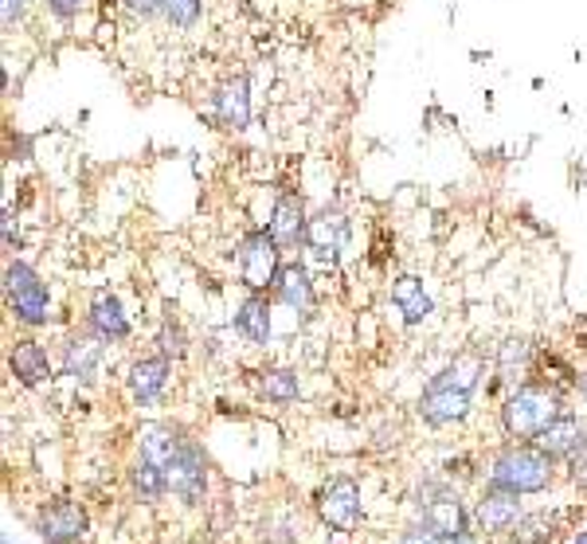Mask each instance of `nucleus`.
Returning <instances> with one entry per match:
<instances>
[{
  "label": "nucleus",
  "instance_id": "0eeeda50",
  "mask_svg": "<svg viewBox=\"0 0 587 544\" xmlns=\"http://www.w3.org/2000/svg\"><path fill=\"white\" fill-rule=\"evenodd\" d=\"M317 513L329 529H341V533L356 529V521H361V486L353 478H333L317 498Z\"/></svg>",
  "mask_w": 587,
  "mask_h": 544
},
{
  "label": "nucleus",
  "instance_id": "dca6fc26",
  "mask_svg": "<svg viewBox=\"0 0 587 544\" xmlns=\"http://www.w3.org/2000/svg\"><path fill=\"white\" fill-rule=\"evenodd\" d=\"M138 447H141V459L165 470L168 462L180 454L185 439H180V431L177 427H168V423H145V427L138 431Z\"/></svg>",
  "mask_w": 587,
  "mask_h": 544
},
{
  "label": "nucleus",
  "instance_id": "b1692460",
  "mask_svg": "<svg viewBox=\"0 0 587 544\" xmlns=\"http://www.w3.org/2000/svg\"><path fill=\"white\" fill-rule=\"evenodd\" d=\"M529 345L525 341H505L502 348H497V385H509V380H517V376L529 368Z\"/></svg>",
  "mask_w": 587,
  "mask_h": 544
},
{
  "label": "nucleus",
  "instance_id": "f257e3e1",
  "mask_svg": "<svg viewBox=\"0 0 587 544\" xmlns=\"http://www.w3.org/2000/svg\"><path fill=\"white\" fill-rule=\"evenodd\" d=\"M560 415V392L549 385H521L505 400L502 423L509 439H537Z\"/></svg>",
  "mask_w": 587,
  "mask_h": 544
},
{
  "label": "nucleus",
  "instance_id": "6e6552de",
  "mask_svg": "<svg viewBox=\"0 0 587 544\" xmlns=\"http://www.w3.org/2000/svg\"><path fill=\"white\" fill-rule=\"evenodd\" d=\"M165 482H168V489H173L180 501H200V498H204L208 470H204V454H200V447H196V442L185 439L180 454L165 466Z\"/></svg>",
  "mask_w": 587,
  "mask_h": 544
},
{
  "label": "nucleus",
  "instance_id": "1a4fd4ad",
  "mask_svg": "<svg viewBox=\"0 0 587 544\" xmlns=\"http://www.w3.org/2000/svg\"><path fill=\"white\" fill-rule=\"evenodd\" d=\"M39 536L47 544H79L86 536V509L75 501H51L39 513Z\"/></svg>",
  "mask_w": 587,
  "mask_h": 544
},
{
  "label": "nucleus",
  "instance_id": "2eb2a0df",
  "mask_svg": "<svg viewBox=\"0 0 587 544\" xmlns=\"http://www.w3.org/2000/svg\"><path fill=\"white\" fill-rule=\"evenodd\" d=\"M306 244L321 263H333L341 244H345V216H341V212H329V208L317 212L306 227Z\"/></svg>",
  "mask_w": 587,
  "mask_h": 544
},
{
  "label": "nucleus",
  "instance_id": "4468645a",
  "mask_svg": "<svg viewBox=\"0 0 587 544\" xmlns=\"http://www.w3.org/2000/svg\"><path fill=\"white\" fill-rule=\"evenodd\" d=\"M86 321H91L94 338H98V341H126V338H130V318H126L121 301L114 298L110 291H98V294H94Z\"/></svg>",
  "mask_w": 587,
  "mask_h": 544
},
{
  "label": "nucleus",
  "instance_id": "c756f323",
  "mask_svg": "<svg viewBox=\"0 0 587 544\" xmlns=\"http://www.w3.org/2000/svg\"><path fill=\"white\" fill-rule=\"evenodd\" d=\"M121 4H126L138 20H153L157 12H165V0H121Z\"/></svg>",
  "mask_w": 587,
  "mask_h": 544
},
{
  "label": "nucleus",
  "instance_id": "9b49d317",
  "mask_svg": "<svg viewBox=\"0 0 587 544\" xmlns=\"http://www.w3.org/2000/svg\"><path fill=\"white\" fill-rule=\"evenodd\" d=\"M521 494H509V489H497V486H490L482 494V501H478V509H474V521H478V529L482 533H509L517 521H521Z\"/></svg>",
  "mask_w": 587,
  "mask_h": 544
},
{
  "label": "nucleus",
  "instance_id": "c9c22d12",
  "mask_svg": "<svg viewBox=\"0 0 587 544\" xmlns=\"http://www.w3.org/2000/svg\"><path fill=\"white\" fill-rule=\"evenodd\" d=\"M447 544H478V536H470V533H462V536H455V541H447Z\"/></svg>",
  "mask_w": 587,
  "mask_h": 544
},
{
  "label": "nucleus",
  "instance_id": "393cba45",
  "mask_svg": "<svg viewBox=\"0 0 587 544\" xmlns=\"http://www.w3.org/2000/svg\"><path fill=\"white\" fill-rule=\"evenodd\" d=\"M130 482H133V494H138L141 501H157L161 494H168L165 470L153 466V462H145V459H141L138 466H133Z\"/></svg>",
  "mask_w": 587,
  "mask_h": 544
},
{
  "label": "nucleus",
  "instance_id": "4c0bfd02",
  "mask_svg": "<svg viewBox=\"0 0 587 544\" xmlns=\"http://www.w3.org/2000/svg\"><path fill=\"white\" fill-rule=\"evenodd\" d=\"M576 544H587V529H584V533L576 536Z\"/></svg>",
  "mask_w": 587,
  "mask_h": 544
},
{
  "label": "nucleus",
  "instance_id": "7ed1b4c3",
  "mask_svg": "<svg viewBox=\"0 0 587 544\" xmlns=\"http://www.w3.org/2000/svg\"><path fill=\"white\" fill-rule=\"evenodd\" d=\"M4 291H9L12 314L24 326H44L47 321V286L28 263H9L4 271Z\"/></svg>",
  "mask_w": 587,
  "mask_h": 544
},
{
  "label": "nucleus",
  "instance_id": "9d476101",
  "mask_svg": "<svg viewBox=\"0 0 587 544\" xmlns=\"http://www.w3.org/2000/svg\"><path fill=\"white\" fill-rule=\"evenodd\" d=\"M212 110H215V118H220V126H227V130H235V133L247 130V126H251V91H247V79L232 75L215 86Z\"/></svg>",
  "mask_w": 587,
  "mask_h": 544
},
{
  "label": "nucleus",
  "instance_id": "f704fd0d",
  "mask_svg": "<svg viewBox=\"0 0 587 544\" xmlns=\"http://www.w3.org/2000/svg\"><path fill=\"white\" fill-rule=\"evenodd\" d=\"M576 338H579V345L587 348V318H584V321H579V326H576Z\"/></svg>",
  "mask_w": 587,
  "mask_h": 544
},
{
  "label": "nucleus",
  "instance_id": "39448f33",
  "mask_svg": "<svg viewBox=\"0 0 587 544\" xmlns=\"http://www.w3.org/2000/svg\"><path fill=\"white\" fill-rule=\"evenodd\" d=\"M420 509H423V525L443 536V541H455V536L467 533V509H462L458 494H450L447 486H435V482L423 486Z\"/></svg>",
  "mask_w": 587,
  "mask_h": 544
},
{
  "label": "nucleus",
  "instance_id": "a878e982",
  "mask_svg": "<svg viewBox=\"0 0 587 544\" xmlns=\"http://www.w3.org/2000/svg\"><path fill=\"white\" fill-rule=\"evenodd\" d=\"M482 372H485V365H482V357L478 353H462V357H455L447 368H443V380H450V385H458V388H467V392H474L478 388V380H482Z\"/></svg>",
  "mask_w": 587,
  "mask_h": 544
},
{
  "label": "nucleus",
  "instance_id": "6ab92c4d",
  "mask_svg": "<svg viewBox=\"0 0 587 544\" xmlns=\"http://www.w3.org/2000/svg\"><path fill=\"white\" fill-rule=\"evenodd\" d=\"M168 385V357H145L130 368V392L138 404H157Z\"/></svg>",
  "mask_w": 587,
  "mask_h": 544
},
{
  "label": "nucleus",
  "instance_id": "cd10ccee",
  "mask_svg": "<svg viewBox=\"0 0 587 544\" xmlns=\"http://www.w3.org/2000/svg\"><path fill=\"white\" fill-rule=\"evenodd\" d=\"M204 12V0H165V20L173 28H192Z\"/></svg>",
  "mask_w": 587,
  "mask_h": 544
},
{
  "label": "nucleus",
  "instance_id": "bb28decb",
  "mask_svg": "<svg viewBox=\"0 0 587 544\" xmlns=\"http://www.w3.org/2000/svg\"><path fill=\"white\" fill-rule=\"evenodd\" d=\"M556 541V513H532L517 521V544H552Z\"/></svg>",
  "mask_w": 587,
  "mask_h": 544
},
{
  "label": "nucleus",
  "instance_id": "aec40b11",
  "mask_svg": "<svg viewBox=\"0 0 587 544\" xmlns=\"http://www.w3.org/2000/svg\"><path fill=\"white\" fill-rule=\"evenodd\" d=\"M391 301H396V310L403 314V321H408V326H420V321L431 318V298H427V291H423V282H420V279H411V274L396 279V286H391Z\"/></svg>",
  "mask_w": 587,
  "mask_h": 544
},
{
  "label": "nucleus",
  "instance_id": "f3484780",
  "mask_svg": "<svg viewBox=\"0 0 587 544\" xmlns=\"http://www.w3.org/2000/svg\"><path fill=\"white\" fill-rule=\"evenodd\" d=\"M274 298H279L282 306H290V310H298V314L314 310V282H309L306 267L282 263L279 279H274Z\"/></svg>",
  "mask_w": 587,
  "mask_h": 544
},
{
  "label": "nucleus",
  "instance_id": "f8f14e48",
  "mask_svg": "<svg viewBox=\"0 0 587 544\" xmlns=\"http://www.w3.org/2000/svg\"><path fill=\"white\" fill-rule=\"evenodd\" d=\"M306 227H309V220H306V204H302V197L282 192L271 208V220H267V232L274 235V244L279 247L306 244Z\"/></svg>",
  "mask_w": 587,
  "mask_h": 544
},
{
  "label": "nucleus",
  "instance_id": "ddd939ff",
  "mask_svg": "<svg viewBox=\"0 0 587 544\" xmlns=\"http://www.w3.org/2000/svg\"><path fill=\"white\" fill-rule=\"evenodd\" d=\"M584 442H587L584 423H579L576 415H556V419L532 439V447H541L549 459H568V454H576Z\"/></svg>",
  "mask_w": 587,
  "mask_h": 544
},
{
  "label": "nucleus",
  "instance_id": "423d86ee",
  "mask_svg": "<svg viewBox=\"0 0 587 544\" xmlns=\"http://www.w3.org/2000/svg\"><path fill=\"white\" fill-rule=\"evenodd\" d=\"M470 400H474V392H467V388H458V385H450V380H443V376H435L420 395V415L431 423V427H450V423L467 419Z\"/></svg>",
  "mask_w": 587,
  "mask_h": 544
},
{
  "label": "nucleus",
  "instance_id": "72a5a7b5",
  "mask_svg": "<svg viewBox=\"0 0 587 544\" xmlns=\"http://www.w3.org/2000/svg\"><path fill=\"white\" fill-rule=\"evenodd\" d=\"M20 12H24V0H4V12H0V20H4V28H12V24H16Z\"/></svg>",
  "mask_w": 587,
  "mask_h": 544
},
{
  "label": "nucleus",
  "instance_id": "c85d7f7f",
  "mask_svg": "<svg viewBox=\"0 0 587 544\" xmlns=\"http://www.w3.org/2000/svg\"><path fill=\"white\" fill-rule=\"evenodd\" d=\"M157 345H161V357H168V360L185 357V348H188L185 329H180L177 321H165V326H161V333H157Z\"/></svg>",
  "mask_w": 587,
  "mask_h": 544
},
{
  "label": "nucleus",
  "instance_id": "412c9836",
  "mask_svg": "<svg viewBox=\"0 0 587 544\" xmlns=\"http://www.w3.org/2000/svg\"><path fill=\"white\" fill-rule=\"evenodd\" d=\"M235 329H239L251 345H267V341H271V306H267L262 294H251V298L243 301L239 314H235Z\"/></svg>",
  "mask_w": 587,
  "mask_h": 544
},
{
  "label": "nucleus",
  "instance_id": "20e7f679",
  "mask_svg": "<svg viewBox=\"0 0 587 544\" xmlns=\"http://www.w3.org/2000/svg\"><path fill=\"white\" fill-rule=\"evenodd\" d=\"M279 251L282 247L274 244L271 232H251L247 239H243L239 271H243V282H247L251 291H267V286H274V279H279V271H282Z\"/></svg>",
  "mask_w": 587,
  "mask_h": 544
},
{
  "label": "nucleus",
  "instance_id": "7c9ffc66",
  "mask_svg": "<svg viewBox=\"0 0 587 544\" xmlns=\"http://www.w3.org/2000/svg\"><path fill=\"white\" fill-rule=\"evenodd\" d=\"M47 9L56 12L59 20H75L86 9V0H47Z\"/></svg>",
  "mask_w": 587,
  "mask_h": 544
},
{
  "label": "nucleus",
  "instance_id": "e433bc0d",
  "mask_svg": "<svg viewBox=\"0 0 587 544\" xmlns=\"http://www.w3.org/2000/svg\"><path fill=\"white\" fill-rule=\"evenodd\" d=\"M576 385H579V395H584V400H587V372H584V376H579Z\"/></svg>",
  "mask_w": 587,
  "mask_h": 544
},
{
  "label": "nucleus",
  "instance_id": "5701e85b",
  "mask_svg": "<svg viewBox=\"0 0 587 544\" xmlns=\"http://www.w3.org/2000/svg\"><path fill=\"white\" fill-rule=\"evenodd\" d=\"M259 392L274 404H290V400H298V372H290V368H267L259 380Z\"/></svg>",
  "mask_w": 587,
  "mask_h": 544
},
{
  "label": "nucleus",
  "instance_id": "2f4dec72",
  "mask_svg": "<svg viewBox=\"0 0 587 544\" xmlns=\"http://www.w3.org/2000/svg\"><path fill=\"white\" fill-rule=\"evenodd\" d=\"M400 544H447V541H443V536L431 533V529L423 525V529H411V533H403Z\"/></svg>",
  "mask_w": 587,
  "mask_h": 544
},
{
  "label": "nucleus",
  "instance_id": "473e14b6",
  "mask_svg": "<svg viewBox=\"0 0 587 544\" xmlns=\"http://www.w3.org/2000/svg\"><path fill=\"white\" fill-rule=\"evenodd\" d=\"M572 478H576L579 486H587V442L572 454Z\"/></svg>",
  "mask_w": 587,
  "mask_h": 544
},
{
  "label": "nucleus",
  "instance_id": "4be33fe9",
  "mask_svg": "<svg viewBox=\"0 0 587 544\" xmlns=\"http://www.w3.org/2000/svg\"><path fill=\"white\" fill-rule=\"evenodd\" d=\"M98 360H103V345H94V341H71L63 353L67 376H75V380H91Z\"/></svg>",
  "mask_w": 587,
  "mask_h": 544
},
{
  "label": "nucleus",
  "instance_id": "f03ea898",
  "mask_svg": "<svg viewBox=\"0 0 587 544\" xmlns=\"http://www.w3.org/2000/svg\"><path fill=\"white\" fill-rule=\"evenodd\" d=\"M552 482V459L541 447H509L490 466V486L509 494H541Z\"/></svg>",
  "mask_w": 587,
  "mask_h": 544
},
{
  "label": "nucleus",
  "instance_id": "a211bd4d",
  "mask_svg": "<svg viewBox=\"0 0 587 544\" xmlns=\"http://www.w3.org/2000/svg\"><path fill=\"white\" fill-rule=\"evenodd\" d=\"M9 368L24 388H36L44 385L47 376H51V360H47V348L39 341H16L9 357Z\"/></svg>",
  "mask_w": 587,
  "mask_h": 544
}]
</instances>
